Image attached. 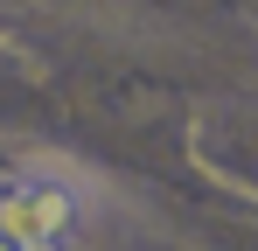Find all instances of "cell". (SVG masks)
Segmentation results:
<instances>
[{"instance_id": "1", "label": "cell", "mask_w": 258, "mask_h": 251, "mask_svg": "<svg viewBox=\"0 0 258 251\" xmlns=\"http://www.w3.org/2000/svg\"><path fill=\"white\" fill-rule=\"evenodd\" d=\"M0 230L28 251H56L77 230V189L63 174H14V181H0Z\"/></svg>"}, {"instance_id": "2", "label": "cell", "mask_w": 258, "mask_h": 251, "mask_svg": "<svg viewBox=\"0 0 258 251\" xmlns=\"http://www.w3.org/2000/svg\"><path fill=\"white\" fill-rule=\"evenodd\" d=\"M0 251H28V244H14V237H7V230H0Z\"/></svg>"}]
</instances>
